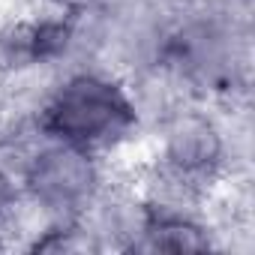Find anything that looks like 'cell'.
<instances>
[{
    "mask_svg": "<svg viewBox=\"0 0 255 255\" xmlns=\"http://www.w3.org/2000/svg\"><path fill=\"white\" fill-rule=\"evenodd\" d=\"M33 126L45 138L78 144L108 162L147 138L129 78L105 63L54 72L33 99Z\"/></svg>",
    "mask_w": 255,
    "mask_h": 255,
    "instance_id": "cell-1",
    "label": "cell"
},
{
    "mask_svg": "<svg viewBox=\"0 0 255 255\" xmlns=\"http://www.w3.org/2000/svg\"><path fill=\"white\" fill-rule=\"evenodd\" d=\"M234 108L213 102H183L147 132V162L180 183L219 198L240 174V144L246 135L234 123Z\"/></svg>",
    "mask_w": 255,
    "mask_h": 255,
    "instance_id": "cell-2",
    "label": "cell"
},
{
    "mask_svg": "<svg viewBox=\"0 0 255 255\" xmlns=\"http://www.w3.org/2000/svg\"><path fill=\"white\" fill-rule=\"evenodd\" d=\"M75 63H96L93 15H66L33 3L0 18V90L42 87Z\"/></svg>",
    "mask_w": 255,
    "mask_h": 255,
    "instance_id": "cell-3",
    "label": "cell"
},
{
    "mask_svg": "<svg viewBox=\"0 0 255 255\" xmlns=\"http://www.w3.org/2000/svg\"><path fill=\"white\" fill-rule=\"evenodd\" d=\"M114 177V162L69 141L36 135L18 165V186L33 222L81 219Z\"/></svg>",
    "mask_w": 255,
    "mask_h": 255,
    "instance_id": "cell-4",
    "label": "cell"
},
{
    "mask_svg": "<svg viewBox=\"0 0 255 255\" xmlns=\"http://www.w3.org/2000/svg\"><path fill=\"white\" fill-rule=\"evenodd\" d=\"M141 198V195H138ZM222 234L213 213H156L144 210L141 231L129 252H216Z\"/></svg>",
    "mask_w": 255,
    "mask_h": 255,
    "instance_id": "cell-5",
    "label": "cell"
},
{
    "mask_svg": "<svg viewBox=\"0 0 255 255\" xmlns=\"http://www.w3.org/2000/svg\"><path fill=\"white\" fill-rule=\"evenodd\" d=\"M24 216H27V207L21 198L18 174L6 162H0V249H15Z\"/></svg>",
    "mask_w": 255,
    "mask_h": 255,
    "instance_id": "cell-6",
    "label": "cell"
},
{
    "mask_svg": "<svg viewBox=\"0 0 255 255\" xmlns=\"http://www.w3.org/2000/svg\"><path fill=\"white\" fill-rule=\"evenodd\" d=\"M36 3L51 6V9H60L66 15H96L105 6H111L114 0H36Z\"/></svg>",
    "mask_w": 255,
    "mask_h": 255,
    "instance_id": "cell-7",
    "label": "cell"
},
{
    "mask_svg": "<svg viewBox=\"0 0 255 255\" xmlns=\"http://www.w3.org/2000/svg\"><path fill=\"white\" fill-rule=\"evenodd\" d=\"M228 3H237V6H249L252 9V0H228Z\"/></svg>",
    "mask_w": 255,
    "mask_h": 255,
    "instance_id": "cell-8",
    "label": "cell"
}]
</instances>
